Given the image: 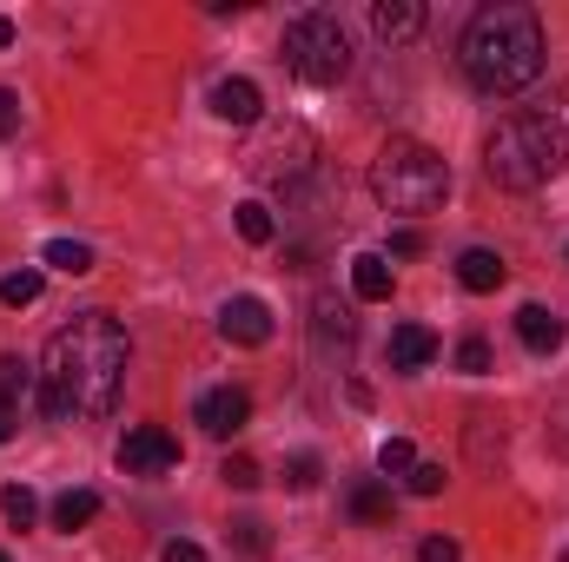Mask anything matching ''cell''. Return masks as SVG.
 Returning <instances> with one entry per match:
<instances>
[{"instance_id":"24","label":"cell","mask_w":569,"mask_h":562,"mask_svg":"<svg viewBox=\"0 0 569 562\" xmlns=\"http://www.w3.org/2000/svg\"><path fill=\"white\" fill-rule=\"evenodd\" d=\"M27 391H33V371L20 358H0V404H20Z\"/></svg>"},{"instance_id":"27","label":"cell","mask_w":569,"mask_h":562,"mask_svg":"<svg viewBox=\"0 0 569 562\" xmlns=\"http://www.w3.org/2000/svg\"><path fill=\"white\" fill-rule=\"evenodd\" d=\"M457 371H463V378H483V371H490V344H483V338H463V344H457Z\"/></svg>"},{"instance_id":"19","label":"cell","mask_w":569,"mask_h":562,"mask_svg":"<svg viewBox=\"0 0 569 562\" xmlns=\"http://www.w3.org/2000/svg\"><path fill=\"white\" fill-rule=\"evenodd\" d=\"M47 265L80 279V272H93V245H80V239H53V245H47Z\"/></svg>"},{"instance_id":"25","label":"cell","mask_w":569,"mask_h":562,"mask_svg":"<svg viewBox=\"0 0 569 562\" xmlns=\"http://www.w3.org/2000/svg\"><path fill=\"white\" fill-rule=\"evenodd\" d=\"M219 476H226L232 490H259V483H266V470H259L252 456H226V463H219Z\"/></svg>"},{"instance_id":"36","label":"cell","mask_w":569,"mask_h":562,"mask_svg":"<svg viewBox=\"0 0 569 562\" xmlns=\"http://www.w3.org/2000/svg\"><path fill=\"white\" fill-rule=\"evenodd\" d=\"M0 562H7V556H0Z\"/></svg>"},{"instance_id":"2","label":"cell","mask_w":569,"mask_h":562,"mask_svg":"<svg viewBox=\"0 0 569 562\" xmlns=\"http://www.w3.org/2000/svg\"><path fill=\"white\" fill-rule=\"evenodd\" d=\"M463 73L477 93L503 100V93H523L537 73H543V20L517 0H497V7H477L470 27H463Z\"/></svg>"},{"instance_id":"22","label":"cell","mask_w":569,"mask_h":562,"mask_svg":"<svg viewBox=\"0 0 569 562\" xmlns=\"http://www.w3.org/2000/svg\"><path fill=\"white\" fill-rule=\"evenodd\" d=\"M0 516H7L13 530H27V523L40 516V503H33V490H27V483H7V490H0Z\"/></svg>"},{"instance_id":"32","label":"cell","mask_w":569,"mask_h":562,"mask_svg":"<svg viewBox=\"0 0 569 562\" xmlns=\"http://www.w3.org/2000/svg\"><path fill=\"white\" fill-rule=\"evenodd\" d=\"M159 562H206V550H199V543H186V536H172V543L159 550Z\"/></svg>"},{"instance_id":"18","label":"cell","mask_w":569,"mask_h":562,"mask_svg":"<svg viewBox=\"0 0 569 562\" xmlns=\"http://www.w3.org/2000/svg\"><path fill=\"white\" fill-rule=\"evenodd\" d=\"M272 232H279V219H272V205H259V199H246V205H239V239H246V245H272Z\"/></svg>"},{"instance_id":"3","label":"cell","mask_w":569,"mask_h":562,"mask_svg":"<svg viewBox=\"0 0 569 562\" xmlns=\"http://www.w3.org/2000/svg\"><path fill=\"white\" fill-rule=\"evenodd\" d=\"M569 165V80L550 93V107L537 113H510L490 140H483V172L503 192H537L543 179H557Z\"/></svg>"},{"instance_id":"11","label":"cell","mask_w":569,"mask_h":562,"mask_svg":"<svg viewBox=\"0 0 569 562\" xmlns=\"http://www.w3.org/2000/svg\"><path fill=\"white\" fill-rule=\"evenodd\" d=\"M371 33L391 40V47H398V40H418V33H425V7H418V0H378V7H371Z\"/></svg>"},{"instance_id":"10","label":"cell","mask_w":569,"mask_h":562,"mask_svg":"<svg viewBox=\"0 0 569 562\" xmlns=\"http://www.w3.org/2000/svg\"><path fill=\"white\" fill-rule=\"evenodd\" d=\"M212 113H219L226 127H259V113H266L259 80H219V87H212Z\"/></svg>"},{"instance_id":"30","label":"cell","mask_w":569,"mask_h":562,"mask_svg":"<svg viewBox=\"0 0 569 562\" xmlns=\"http://www.w3.org/2000/svg\"><path fill=\"white\" fill-rule=\"evenodd\" d=\"M418 562H463V550H457L450 536H425V550H418Z\"/></svg>"},{"instance_id":"23","label":"cell","mask_w":569,"mask_h":562,"mask_svg":"<svg viewBox=\"0 0 569 562\" xmlns=\"http://www.w3.org/2000/svg\"><path fill=\"white\" fill-rule=\"evenodd\" d=\"M318 338H325V344H331V338L351 344V311H345L338 298H318Z\"/></svg>"},{"instance_id":"28","label":"cell","mask_w":569,"mask_h":562,"mask_svg":"<svg viewBox=\"0 0 569 562\" xmlns=\"http://www.w3.org/2000/svg\"><path fill=\"white\" fill-rule=\"evenodd\" d=\"M232 543H239V556H266V550H272V543H266V523H252V516L232 523Z\"/></svg>"},{"instance_id":"17","label":"cell","mask_w":569,"mask_h":562,"mask_svg":"<svg viewBox=\"0 0 569 562\" xmlns=\"http://www.w3.org/2000/svg\"><path fill=\"white\" fill-rule=\"evenodd\" d=\"M351 516H358V523H391V490H385L378 476H365V483L351 490Z\"/></svg>"},{"instance_id":"7","label":"cell","mask_w":569,"mask_h":562,"mask_svg":"<svg viewBox=\"0 0 569 562\" xmlns=\"http://www.w3.org/2000/svg\"><path fill=\"white\" fill-rule=\"evenodd\" d=\"M179 463V436L166 423H133L127 443H120V470L127 476H166Z\"/></svg>"},{"instance_id":"1","label":"cell","mask_w":569,"mask_h":562,"mask_svg":"<svg viewBox=\"0 0 569 562\" xmlns=\"http://www.w3.org/2000/svg\"><path fill=\"white\" fill-rule=\"evenodd\" d=\"M127 331L113 311H73L40 351V411L53 423L107 418L127 384Z\"/></svg>"},{"instance_id":"8","label":"cell","mask_w":569,"mask_h":562,"mask_svg":"<svg viewBox=\"0 0 569 562\" xmlns=\"http://www.w3.org/2000/svg\"><path fill=\"white\" fill-rule=\"evenodd\" d=\"M192 418H199L206 436H239V430L252 423V398H246L239 384H219V391H206V398H199V411H192Z\"/></svg>"},{"instance_id":"26","label":"cell","mask_w":569,"mask_h":562,"mask_svg":"<svg viewBox=\"0 0 569 562\" xmlns=\"http://www.w3.org/2000/svg\"><path fill=\"white\" fill-rule=\"evenodd\" d=\"M318 476H325V463H318V456H311V450H305V456H291V463H284V490H318Z\"/></svg>"},{"instance_id":"31","label":"cell","mask_w":569,"mask_h":562,"mask_svg":"<svg viewBox=\"0 0 569 562\" xmlns=\"http://www.w3.org/2000/svg\"><path fill=\"white\" fill-rule=\"evenodd\" d=\"M13 133H20V93L0 87V140H13Z\"/></svg>"},{"instance_id":"4","label":"cell","mask_w":569,"mask_h":562,"mask_svg":"<svg viewBox=\"0 0 569 562\" xmlns=\"http://www.w3.org/2000/svg\"><path fill=\"white\" fill-rule=\"evenodd\" d=\"M371 192L385 212H437L450 192V165L430 152L425 140H385V152L371 159Z\"/></svg>"},{"instance_id":"20","label":"cell","mask_w":569,"mask_h":562,"mask_svg":"<svg viewBox=\"0 0 569 562\" xmlns=\"http://www.w3.org/2000/svg\"><path fill=\"white\" fill-rule=\"evenodd\" d=\"M40 291H47V279H40V265H20V272H7V279H0V298H7L13 311H20V304H33Z\"/></svg>"},{"instance_id":"16","label":"cell","mask_w":569,"mask_h":562,"mask_svg":"<svg viewBox=\"0 0 569 562\" xmlns=\"http://www.w3.org/2000/svg\"><path fill=\"white\" fill-rule=\"evenodd\" d=\"M93 516H100V496H93V490H60V496H53V530L73 536V530H87Z\"/></svg>"},{"instance_id":"29","label":"cell","mask_w":569,"mask_h":562,"mask_svg":"<svg viewBox=\"0 0 569 562\" xmlns=\"http://www.w3.org/2000/svg\"><path fill=\"white\" fill-rule=\"evenodd\" d=\"M405 483H411V496H437V490H443V463H418Z\"/></svg>"},{"instance_id":"12","label":"cell","mask_w":569,"mask_h":562,"mask_svg":"<svg viewBox=\"0 0 569 562\" xmlns=\"http://www.w3.org/2000/svg\"><path fill=\"white\" fill-rule=\"evenodd\" d=\"M351 291H358L365 304H391V291H398L391 259H385V252H358V259H351Z\"/></svg>"},{"instance_id":"5","label":"cell","mask_w":569,"mask_h":562,"mask_svg":"<svg viewBox=\"0 0 569 562\" xmlns=\"http://www.w3.org/2000/svg\"><path fill=\"white\" fill-rule=\"evenodd\" d=\"M284 67L305 80V87H338L351 73V40H345V20L338 13H298L284 27Z\"/></svg>"},{"instance_id":"33","label":"cell","mask_w":569,"mask_h":562,"mask_svg":"<svg viewBox=\"0 0 569 562\" xmlns=\"http://www.w3.org/2000/svg\"><path fill=\"white\" fill-rule=\"evenodd\" d=\"M418 252H425V232H398L391 239V259H418Z\"/></svg>"},{"instance_id":"15","label":"cell","mask_w":569,"mask_h":562,"mask_svg":"<svg viewBox=\"0 0 569 562\" xmlns=\"http://www.w3.org/2000/svg\"><path fill=\"white\" fill-rule=\"evenodd\" d=\"M503 279H510V265H503L490 245H470V252H457V284H463V291H497Z\"/></svg>"},{"instance_id":"13","label":"cell","mask_w":569,"mask_h":562,"mask_svg":"<svg viewBox=\"0 0 569 562\" xmlns=\"http://www.w3.org/2000/svg\"><path fill=\"white\" fill-rule=\"evenodd\" d=\"M517 338H523L537 358H550V351H563V318H557L550 304H523V311H517Z\"/></svg>"},{"instance_id":"21","label":"cell","mask_w":569,"mask_h":562,"mask_svg":"<svg viewBox=\"0 0 569 562\" xmlns=\"http://www.w3.org/2000/svg\"><path fill=\"white\" fill-rule=\"evenodd\" d=\"M378 470H385V476H411V470H418L411 436H385V443H378Z\"/></svg>"},{"instance_id":"34","label":"cell","mask_w":569,"mask_h":562,"mask_svg":"<svg viewBox=\"0 0 569 562\" xmlns=\"http://www.w3.org/2000/svg\"><path fill=\"white\" fill-rule=\"evenodd\" d=\"M13 423H20V404H0V443L13 436Z\"/></svg>"},{"instance_id":"9","label":"cell","mask_w":569,"mask_h":562,"mask_svg":"<svg viewBox=\"0 0 569 562\" xmlns=\"http://www.w3.org/2000/svg\"><path fill=\"white\" fill-rule=\"evenodd\" d=\"M219 331H226L232 344H266V338H272V304L252 298V291H239V298L219 304Z\"/></svg>"},{"instance_id":"14","label":"cell","mask_w":569,"mask_h":562,"mask_svg":"<svg viewBox=\"0 0 569 562\" xmlns=\"http://www.w3.org/2000/svg\"><path fill=\"white\" fill-rule=\"evenodd\" d=\"M437 358V331L430 324H398L391 331V371H425Z\"/></svg>"},{"instance_id":"6","label":"cell","mask_w":569,"mask_h":562,"mask_svg":"<svg viewBox=\"0 0 569 562\" xmlns=\"http://www.w3.org/2000/svg\"><path fill=\"white\" fill-rule=\"evenodd\" d=\"M311 152H318V140H311L305 127H272V133H266V145L252 152V172H259V179H279V185H291V179L311 165Z\"/></svg>"},{"instance_id":"35","label":"cell","mask_w":569,"mask_h":562,"mask_svg":"<svg viewBox=\"0 0 569 562\" xmlns=\"http://www.w3.org/2000/svg\"><path fill=\"white\" fill-rule=\"evenodd\" d=\"M0 47H13V20L7 13H0Z\"/></svg>"},{"instance_id":"37","label":"cell","mask_w":569,"mask_h":562,"mask_svg":"<svg viewBox=\"0 0 569 562\" xmlns=\"http://www.w3.org/2000/svg\"><path fill=\"white\" fill-rule=\"evenodd\" d=\"M563 259H569V252H563Z\"/></svg>"}]
</instances>
